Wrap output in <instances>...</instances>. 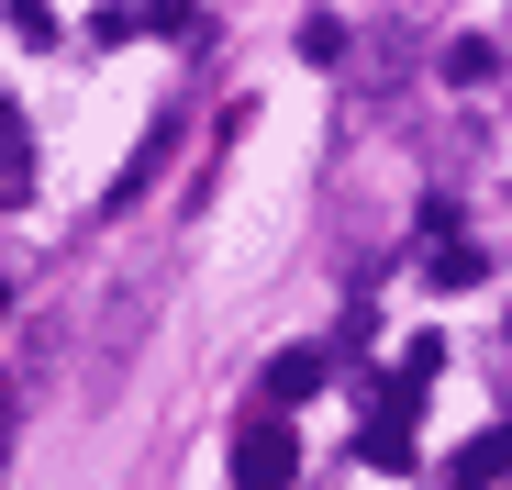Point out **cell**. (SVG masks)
<instances>
[{"label": "cell", "instance_id": "5b68a950", "mask_svg": "<svg viewBox=\"0 0 512 490\" xmlns=\"http://www.w3.org/2000/svg\"><path fill=\"white\" fill-rule=\"evenodd\" d=\"M490 67H501V56H490V34H457V45H446V78H457V90H479Z\"/></svg>", "mask_w": 512, "mask_h": 490}, {"label": "cell", "instance_id": "6da1fadb", "mask_svg": "<svg viewBox=\"0 0 512 490\" xmlns=\"http://www.w3.org/2000/svg\"><path fill=\"white\" fill-rule=\"evenodd\" d=\"M290 468H301V446H290L279 401H268V413H256V424L234 435V490H290Z\"/></svg>", "mask_w": 512, "mask_h": 490}, {"label": "cell", "instance_id": "8992f818", "mask_svg": "<svg viewBox=\"0 0 512 490\" xmlns=\"http://www.w3.org/2000/svg\"><path fill=\"white\" fill-rule=\"evenodd\" d=\"M12 45H56V12H45V0H12Z\"/></svg>", "mask_w": 512, "mask_h": 490}, {"label": "cell", "instance_id": "3957f363", "mask_svg": "<svg viewBox=\"0 0 512 490\" xmlns=\"http://www.w3.org/2000/svg\"><path fill=\"white\" fill-rule=\"evenodd\" d=\"M23 190H34V123L0 101V201H23Z\"/></svg>", "mask_w": 512, "mask_h": 490}, {"label": "cell", "instance_id": "277c9868", "mask_svg": "<svg viewBox=\"0 0 512 490\" xmlns=\"http://www.w3.org/2000/svg\"><path fill=\"white\" fill-rule=\"evenodd\" d=\"M457 479H468V490H490V479H512V413H501V424H490V435H479V446L457 457Z\"/></svg>", "mask_w": 512, "mask_h": 490}, {"label": "cell", "instance_id": "52a82bcc", "mask_svg": "<svg viewBox=\"0 0 512 490\" xmlns=\"http://www.w3.org/2000/svg\"><path fill=\"white\" fill-rule=\"evenodd\" d=\"M0 312H12V290H0Z\"/></svg>", "mask_w": 512, "mask_h": 490}, {"label": "cell", "instance_id": "7a4b0ae2", "mask_svg": "<svg viewBox=\"0 0 512 490\" xmlns=\"http://www.w3.org/2000/svg\"><path fill=\"white\" fill-rule=\"evenodd\" d=\"M323 379H334V357H323V346H290V357H268V401H279V413H290V401H312Z\"/></svg>", "mask_w": 512, "mask_h": 490}]
</instances>
